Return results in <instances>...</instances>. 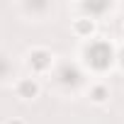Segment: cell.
I'll list each match as a JSON object with an SVG mask.
<instances>
[{"label":"cell","mask_w":124,"mask_h":124,"mask_svg":"<svg viewBox=\"0 0 124 124\" xmlns=\"http://www.w3.org/2000/svg\"><path fill=\"white\" fill-rule=\"evenodd\" d=\"M8 124H24V122H22V119H10Z\"/></svg>","instance_id":"cell-4"},{"label":"cell","mask_w":124,"mask_h":124,"mask_svg":"<svg viewBox=\"0 0 124 124\" xmlns=\"http://www.w3.org/2000/svg\"><path fill=\"white\" fill-rule=\"evenodd\" d=\"M107 95H109V93H107V88H105V85H95V88L90 90V97H93L95 102H105V100H107Z\"/></svg>","instance_id":"cell-2"},{"label":"cell","mask_w":124,"mask_h":124,"mask_svg":"<svg viewBox=\"0 0 124 124\" xmlns=\"http://www.w3.org/2000/svg\"><path fill=\"white\" fill-rule=\"evenodd\" d=\"M17 93H20L22 97H37L39 85H37V80H32V78H22V80L17 83Z\"/></svg>","instance_id":"cell-1"},{"label":"cell","mask_w":124,"mask_h":124,"mask_svg":"<svg viewBox=\"0 0 124 124\" xmlns=\"http://www.w3.org/2000/svg\"><path fill=\"white\" fill-rule=\"evenodd\" d=\"M85 29L93 32V22H76V32H85Z\"/></svg>","instance_id":"cell-3"}]
</instances>
